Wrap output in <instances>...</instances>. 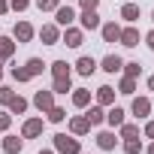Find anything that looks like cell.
Wrapping results in <instances>:
<instances>
[{"label": "cell", "instance_id": "obj_17", "mask_svg": "<svg viewBox=\"0 0 154 154\" xmlns=\"http://www.w3.org/2000/svg\"><path fill=\"white\" fill-rule=\"evenodd\" d=\"M100 33H103V42H118L121 39V24L118 21H106V24H100Z\"/></svg>", "mask_w": 154, "mask_h": 154}, {"label": "cell", "instance_id": "obj_45", "mask_svg": "<svg viewBox=\"0 0 154 154\" xmlns=\"http://www.w3.org/2000/svg\"><path fill=\"white\" fill-rule=\"evenodd\" d=\"M151 21H154V12H151Z\"/></svg>", "mask_w": 154, "mask_h": 154}, {"label": "cell", "instance_id": "obj_21", "mask_svg": "<svg viewBox=\"0 0 154 154\" xmlns=\"http://www.w3.org/2000/svg\"><path fill=\"white\" fill-rule=\"evenodd\" d=\"M15 39L12 36H0V63H6V60H12V54H15Z\"/></svg>", "mask_w": 154, "mask_h": 154}, {"label": "cell", "instance_id": "obj_14", "mask_svg": "<svg viewBox=\"0 0 154 154\" xmlns=\"http://www.w3.org/2000/svg\"><path fill=\"white\" fill-rule=\"evenodd\" d=\"M33 106L45 115V112L54 106V91H51V88H48V91H36V94H33Z\"/></svg>", "mask_w": 154, "mask_h": 154}, {"label": "cell", "instance_id": "obj_1", "mask_svg": "<svg viewBox=\"0 0 154 154\" xmlns=\"http://www.w3.org/2000/svg\"><path fill=\"white\" fill-rule=\"evenodd\" d=\"M51 145H54L57 154H82V142H79V136H72V133H54Z\"/></svg>", "mask_w": 154, "mask_h": 154}, {"label": "cell", "instance_id": "obj_19", "mask_svg": "<svg viewBox=\"0 0 154 154\" xmlns=\"http://www.w3.org/2000/svg\"><path fill=\"white\" fill-rule=\"evenodd\" d=\"M48 72H51V79H69V75H72V63L54 60V63H48Z\"/></svg>", "mask_w": 154, "mask_h": 154}, {"label": "cell", "instance_id": "obj_44", "mask_svg": "<svg viewBox=\"0 0 154 154\" xmlns=\"http://www.w3.org/2000/svg\"><path fill=\"white\" fill-rule=\"evenodd\" d=\"M0 82H3V63H0Z\"/></svg>", "mask_w": 154, "mask_h": 154}, {"label": "cell", "instance_id": "obj_32", "mask_svg": "<svg viewBox=\"0 0 154 154\" xmlns=\"http://www.w3.org/2000/svg\"><path fill=\"white\" fill-rule=\"evenodd\" d=\"M9 75H12V79H15L18 85H24V82H30V79H33V75H30L24 66H12V69H9Z\"/></svg>", "mask_w": 154, "mask_h": 154}, {"label": "cell", "instance_id": "obj_4", "mask_svg": "<svg viewBox=\"0 0 154 154\" xmlns=\"http://www.w3.org/2000/svg\"><path fill=\"white\" fill-rule=\"evenodd\" d=\"M75 15H79V12H75L69 3H60V6L54 9V24H57V27H69V24L75 21Z\"/></svg>", "mask_w": 154, "mask_h": 154}, {"label": "cell", "instance_id": "obj_43", "mask_svg": "<svg viewBox=\"0 0 154 154\" xmlns=\"http://www.w3.org/2000/svg\"><path fill=\"white\" fill-rule=\"evenodd\" d=\"M39 154H57V151H54V148H42Z\"/></svg>", "mask_w": 154, "mask_h": 154}, {"label": "cell", "instance_id": "obj_8", "mask_svg": "<svg viewBox=\"0 0 154 154\" xmlns=\"http://www.w3.org/2000/svg\"><path fill=\"white\" fill-rule=\"evenodd\" d=\"M130 112H133L139 121H145V118L151 115V97H133V103H130Z\"/></svg>", "mask_w": 154, "mask_h": 154}, {"label": "cell", "instance_id": "obj_3", "mask_svg": "<svg viewBox=\"0 0 154 154\" xmlns=\"http://www.w3.org/2000/svg\"><path fill=\"white\" fill-rule=\"evenodd\" d=\"M75 21H79V27L82 30H100V15H97V9H82L79 15H75Z\"/></svg>", "mask_w": 154, "mask_h": 154}, {"label": "cell", "instance_id": "obj_11", "mask_svg": "<svg viewBox=\"0 0 154 154\" xmlns=\"http://www.w3.org/2000/svg\"><path fill=\"white\" fill-rule=\"evenodd\" d=\"M0 148H3V154H21V151H24V139H21V136L6 133V136H3V142H0Z\"/></svg>", "mask_w": 154, "mask_h": 154}, {"label": "cell", "instance_id": "obj_40", "mask_svg": "<svg viewBox=\"0 0 154 154\" xmlns=\"http://www.w3.org/2000/svg\"><path fill=\"white\" fill-rule=\"evenodd\" d=\"M9 12V0H0V15H6Z\"/></svg>", "mask_w": 154, "mask_h": 154}, {"label": "cell", "instance_id": "obj_10", "mask_svg": "<svg viewBox=\"0 0 154 154\" xmlns=\"http://www.w3.org/2000/svg\"><path fill=\"white\" fill-rule=\"evenodd\" d=\"M72 66H75V72H79V75H94V72L100 69V63H97V60H94L91 54H82L79 60L72 63Z\"/></svg>", "mask_w": 154, "mask_h": 154}, {"label": "cell", "instance_id": "obj_33", "mask_svg": "<svg viewBox=\"0 0 154 154\" xmlns=\"http://www.w3.org/2000/svg\"><path fill=\"white\" fill-rule=\"evenodd\" d=\"M60 6V0H36V9L39 12H54Z\"/></svg>", "mask_w": 154, "mask_h": 154}, {"label": "cell", "instance_id": "obj_6", "mask_svg": "<svg viewBox=\"0 0 154 154\" xmlns=\"http://www.w3.org/2000/svg\"><path fill=\"white\" fill-rule=\"evenodd\" d=\"M42 130H45L42 118H27L21 124V139H36V136H42Z\"/></svg>", "mask_w": 154, "mask_h": 154}, {"label": "cell", "instance_id": "obj_30", "mask_svg": "<svg viewBox=\"0 0 154 154\" xmlns=\"http://www.w3.org/2000/svg\"><path fill=\"white\" fill-rule=\"evenodd\" d=\"M121 72H124V75H130V79H139V72H142V63H139V60H124Z\"/></svg>", "mask_w": 154, "mask_h": 154}, {"label": "cell", "instance_id": "obj_39", "mask_svg": "<svg viewBox=\"0 0 154 154\" xmlns=\"http://www.w3.org/2000/svg\"><path fill=\"white\" fill-rule=\"evenodd\" d=\"M145 45L154 51V30H148V33H145Z\"/></svg>", "mask_w": 154, "mask_h": 154}, {"label": "cell", "instance_id": "obj_34", "mask_svg": "<svg viewBox=\"0 0 154 154\" xmlns=\"http://www.w3.org/2000/svg\"><path fill=\"white\" fill-rule=\"evenodd\" d=\"M12 127V115H9V109H0V133H6Z\"/></svg>", "mask_w": 154, "mask_h": 154}, {"label": "cell", "instance_id": "obj_31", "mask_svg": "<svg viewBox=\"0 0 154 154\" xmlns=\"http://www.w3.org/2000/svg\"><path fill=\"white\" fill-rule=\"evenodd\" d=\"M118 136H121V139H133V136H139V124H127V121H124V124L118 127Z\"/></svg>", "mask_w": 154, "mask_h": 154}, {"label": "cell", "instance_id": "obj_13", "mask_svg": "<svg viewBox=\"0 0 154 154\" xmlns=\"http://www.w3.org/2000/svg\"><path fill=\"white\" fill-rule=\"evenodd\" d=\"M139 39H142V33L136 30V24H127V27H121V45H127V48H136L139 45Z\"/></svg>", "mask_w": 154, "mask_h": 154}, {"label": "cell", "instance_id": "obj_25", "mask_svg": "<svg viewBox=\"0 0 154 154\" xmlns=\"http://www.w3.org/2000/svg\"><path fill=\"white\" fill-rule=\"evenodd\" d=\"M118 94L133 97V94H136V79H130V75H121V79H118Z\"/></svg>", "mask_w": 154, "mask_h": 154}, {"label": "cell", "instance_id": "obj_2", "mask_svg": "<svg viewBox=\"0 0 154 154\" xmlns=\"http://www.w3.org/2000/svg\"><path fill=\"white\" fill-rule=\"evenodd\" d=\"M60 42H63V45H69V48H79V45L85 42V30L69 24V27H63V30H60Z\"/></svg>", "mask_w": 154, "mask_h": 154}, {"label": "cell", "instance_id": "obj_37", "mask_svg": "<svg viewBox=\"0 0 154 154\" xmlns=\"http://www.w3.org/2000/svg\"><path fill=\"white\" fill-rule=\"evenodd\" d=\"M79 6H82V9H97L100 0H79Z\"/></svg>", "mask_w": 154, "mask_h": 154}, {"label": "cell", "instance_id": "obj_7", "mask_svg": "<svg viewBox=\"0 0 154 154\" xmlns=\"http://www.w3.org/2000/svg\"><path fill=\"white\" fill-rule=\"evenodd\" d=\"M33 36H36V30H33L30 21H18V24L12 27V39H15V42H30Z\"/></svg>", "mask_w": 154, "mask_h": 154}, {"label": "cell", "instance_id": "obj_9", "mask_svg": "<svg viewBox=\"0 0 154 154\" xmlns=\"http://www.w3.org/2000/svg\"><path fill=\"white\" fill-rule=\"evenodd\" d=\"M69 97H72V106H75V109H88V106L94 103V94H91L88 88H72Z\"/></svg>", "mask_w": 154, "mask_h": 154}, {"label": "cell", "instance_id": "obj_36", "mask_svg": "<svg viewBox=\"0 0 154 154\" xmlns=\"http://www.w3.org/2000/svg\"><path fill=\"white\" fill-rule=\"evenodd\" d=\"M30 6V0H9V9H15V12H24Z\"/></svg>", "mask_w": 154, "mask_h": 154}, {"label": "cell", "instance_id": "obj_35", "mask_svg": "<svg viewBox=\"0 0 154 154\" xmlns=\"http://www.w3.org/2000/svg\"><path fill=\"white\" fill-rule=\"evenodd\" d=\"M12 94H15V91H12L9 85H0V106H6V103L12 100Z\"/></svg>", "mask_w": 154, "mask_h": 154}, {"label": "cell", "instance_id": "obj_38", "mask_svg": "<svg viewBox=\"0 0 154 154\" xmlns=\"http://www.w3.org/2000/svg\"><path fill=\"white\" fill-rule=\"evenodd\" d=\"M142 133H145L148 139H154V121H145V127H142Z\"/></svg>", "mask_w": 154, "mask_h": 154}, {"label": "cell", "instance_id": "obj_23", "mask_svg": "<svg viewBox=\"0 0 154 154\" xmlns=\"http://www.w3.org/2000/svg\"><path fill=\"white\" fill-rule=\"evenodd\" d=\"M124 115H127V112H124L121 106H109V109H106V124L115 130V127H121V124H124Z\"/></svg>", "mask_w": 154, "mask_h": 154}, {"label": "cell", "instance_id": "obj_29", "mask_svg": "<svg viewBox=\"0 0 154 154\" xmlns=\"http://www.w3.org/2000/svg\"><path fill=\"white\" fill-rule=\"evenodd\" d=\"M142 148H145V145H142V139H139V136H133V139H124V145H121V151H124V154H139Z\"/></svg>", "mask_w": 154, "mask_h": 154}, {"label": "cell", "instance_id": "obj_15", "mask_svg": "<svg viewBox=\"0 0 154 154\" xmlns=\"http://www.w3.org/2000/svg\"><path fill=\"white\" fill-rule=\"evenodd\" d=\"M97 148H100V151H115V148H118L115 130H100V133H97Z\"/></svg>", "mask_w": 154, "mask_h": 154}, {"label": "cell", "instance_id": "obj_42", "mask_svg": "<svg viewBox=\"0 0 154 154\" xmlns=\"http://www.w3.org/2000/svg\"><path fill=\"white\" fill-rule=\"evenodd\" d=\"M148 91H154V75H148Z\"/></svg>", "mask_w": 154, "mask_h": 154}, {"label": "cell", "instance_id": "obj_20", "mask_svg": "<svg viewBox=\"0 0 154 154\" xmlns=\"http://www.w3.org/2000/svg\"><path fill=\"white\" fill-rule=\"evenodd\" d=\"M85 118L91 121V127H100V124L106 121V109H103V106H97V103H91V106L85 109Z\"/></svg>", "mask_w": 154, "mask_h": 154}, {"label": "cell", "instance_id": "obj_41", "mask_svg": "<svg viewBox=\"0 0 154 154\" xmlns=\"http://www.w3.org/2000/svg\"><path fill=\"white\" fill-rule=\"evenodd\" d=\"M142 151H145V154H154V139H151V142H148V145H145Z\"/></svg>", "mask_w": 154, "mask_h": 154}, {"label": "cell", "instance_id": "obj_27", "mask_svg": "<svg viewBox=\"0 0 154 154\" xmlns=\"http://www.w3.org/2000/svg\"><path fill=\"white\" fill-rule=\"evenodd\" d=\"M51 91L54 94H69L72 91V75L69 79H51Z\"/></svg>", "mask_w": 154, "mask_h": 154}, {"label": "cell", "instance_id": "obj_28", "mask_svg": "<svg viewBox=\"0 0 154 154\" xmlns=\"http://www.w3.org/2000/svg\"><path fill=\"white\" fill-rule=\"evenodd\" d=\"M45 118H48L51 124H63V121H66V109H63V106H51V109L45 112Z\"/></svg>", "mask_w": 154, "mask_h": 154}, {"label": "cell", "instance_id": "obj_26", "mask_svg": "<svg viewBox=\"0 0 154 154\" xmlns=\"http://www.w3.org/2000/svg\"><path fill=\"white\" fill-rule=\"evenodd\" d=\"M24 69H27L30 75H42V72L48 69V63H42V57H30V60L24 63Z\"/></svg>", "mask_w": 154, "mask_h": 154}, {"label": "cell", "instance_id": "obj_5", "mask_svg": "<svg viewBox=\"0 0 154 154\" xmlns=\"http://www.w3.org/2000/svg\"><path fill=\"white\" fill-rule=\"evenodd\" d=\"M115 94H118V91H115L112 85H100V88L94 91V103L103 106V109H109V106H115Z\"/></svg>", "mask_w": 154, "mask_h": 154}, {"label": "cell", "instance_id": "obj_24", "mask_svg": "<svg viewBox=\"0 0 154 154\" xmlns=\"http://www.w3.org/2000/svg\"><path fill=\"white\" fill-rule=\"evenodd\" d=\"M27 106H30V103H27V100H24L21 94H12V100L6 103L9 115H24V112H27Z\"/></svg>", "mask_w": 154, "mask_h": 154}, {"label": "cell", "instance_id": "obj_22", "mask_svg": "<svg viewBox=\"0 0 154 154\" xmlns=\"http://www.w3.org/2000/svg\"><path fill=\"white\" fill-rule=\"evenodd\" d=\"M121 18H124L127 24H136V21L142 18V9H139V3H124V6H121Z\"/></svg>", "mask_w": 154, "mask_h": 154}, {"label": "cell", "instance_id": "obj_12", "mask_svg": "<svg viewBox=\"0 0 154 154\" xmlns=\"http://www.w3.org/2000/svg\"><path fill=\"white\" fill-rule=\"evenodd\" d=\"M36 33H39V39H42L45 45H57V42H60V27H57V24H42Z\"/></svg>", "mask_w": 154, "mask_h": 154}, {"label": "cell", "instance_id": "obj_16", "mask_svg": "<svg viewBox=\"0 0 154 154\" xmlns=\"http://www.w3.org/2000/svg\"><path fill=\"white\" fill-rule=\"evenodd\" d=\"M69 133H72V136H88V133H91V121H88L85 115H72V118H69Z\"/></svg>", "mask_w": 154, "mask_h": 154}, {"label": "cell", "instance_id": "obj_18", "mask_svg": "<svg viewBox=\"0 0 154 154\" xmlns=\"http://www.w3.org/2000/svg\"><path fill=\"white\" fill-rule=\"evenodd\" d=\"M121 66H124V57H121V54H106V57L100 60V69H103V72H112V75L121 72Z\"/></svg>", "mask_w": 154, "mask_h": 154}]
</instances>
